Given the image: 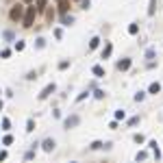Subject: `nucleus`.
<instances>
[{"label": "nucleus", "mask_w": 163, "mask_h": 163, "mask_svg": "<svg viewBox=\"0 0 163 163\" xmlns=\"http://www.w3.org/2000/svg\"><path fill=\"white\" fill-rule=\"evenodd\" d=\"M35 17H37V9L35 7H26L24 17H22V26L24 29H31V26L35 24Z\"/></svg>", "instance_id": "obj_1"}, {"label": "nucleus", "mask_w": 163, "mask_h": 163, "mask_svg": "<svg viewBox=\"0 0 163 163\" xmlns=\"http://www.w3.org/2000/svg\"><path fill=\"white\" fill-rule=\"evenodd\" d=\"M24 11H26V9H24L22 5L11 7V11H9V17H11V22H20L22 17H24Z\"/></svg>", "instance_id": "obj_2"}, {"label": "nucleus", "mask_w": 163, "mask_h": 163, "mask_svg": "<svg viewBox=\"0 0 163 163\" xmlns=\"http://www.w3.org/2000/svg\"><path fill=\"white\" fill-rule=\"evenodd\" d=\"M78 122H80V117H78V115H70V117H65L63 126H65V128H74V126H78Z\"/></svg>", "instance_id": "obj_3"}, {"label": "nucleus", "mask_w": 163, "mask_h": 163, "mask_svg": "<svg viewBox=\"0 0 163 163\" xmlns=\"http://www.w3.org/2000/svg\"><path fill=\"white\" fill-rule=\"evenodd\" d=\"M54 89H57V85H54V83L46 85V87H44V92L39 94V100H46V98H48L50 94H54Z\"/></svg>", "instance_id": "obj_4"}, {"label": "nucleus", "mask_w": 163, "mask_h": 163, "mask_svg": "<svg viewBox=\"0 0 163 163\" xmlns=\"http://www.w3.org/2000/svg\"><path fill=\"white\" fill-rule=\"evenodd\" d=\"M57 7H59V13L65 15L70 11V0H57Z\"/></svg>", "instance_id": "obj_5"}, {"label": "nucleus", "mask_w": 163, "mask_h": 163, "mask_svg": "<svg viewBox=\"0 0 163 163\" xmlns=\"http://www.w3.org/2000/svg\"><path fill=\"white\" fill-rule=\"evenodd\" d=\"M131 68V59H122V61H117V70L120 72H126Z\"/></svg>", "instance_id": "obj_6"}, {"label": "nucleus", "mask_w": 163, "mask_h": 163, "mask_svg": "<svg viewBox=\"0 0 163 163\" xmlns=\"http://www.w3.org/2000/svg\"><path fill=\"white\" fill-rule=\"evenodd\" d=\"M111 52H113V46H111V44H104V48H102V59H109V57H111Z\"/></svg>", "instance_id": "obj_7"}, {"label": "nucleus", "mask_w": 163, "mask_h": 163, "mask_svg": "<svg viewBox=\"0 0 163 163\" xmlns=\"http://www.w3.org/2000/svg\"><path fill=\"white\" fill-rule=\"evenodd\" d=\"M41 148L46 150V152H52L54 150V139H46V141L41 143Z\"/></svg>", "instance_id": "obj_8"}, {"label": "nucleus", "mask_w": 163, "mask_h": 163, "mask_svg": "<svg viewBox=\"0 0 163 163\" xmlns=\"http://www.w3.org/2000/svg\"><path fill=\"white\" fill-rule=\"evenodd\" d=\"M35 9H37V13L46 11V0H35Z\"/></svg>", "instance_id": "obj_9"}, {"label": "nucleus", "mask_w": 163, "mask_h": 163, "mask_svg": "<svg viewBox=\"0 0 163 163\" xmlns=\"http://www.w3.org/2000/svg\"><path fill=\"white\" fill-rule=\"evenodd\" d=\"M92 72H94L98 78H102V76H104V68H102V65H94V68H92Z\"/></svg>", "instance_id": "obj_10"}, {"label": "nucleus", "mask_w": 163, "mask_h": 163, "mask_svg": "<svg viewBox=\"0 0 163 163\" xmlns=\"http://www.w3.org/2000/svg\"><path fill=\"white\" fill-rule=\"evenodd\" d=\"M159 92H161V83H150L148 94H159Z\"/></svg>", "instance_id": "obj_11"}, {"label": "nucleus", "mask_w": 163, "mask_h": 163, "mask_svg": "<svg viewBox=\"0 0 163 163\" xmlns=\"http://www.w3.org/2000/svg\"><path fill=\"white\" fill-rule=\"evenodd\" d=\"M157 11V0H150V7H148V15H155Z\"/></svg>", "instance_id": "obj_12"}, {"label": "nucleus", "mask_w": 163, "mask_h": 163, "mask_svg": "<svg viewBox=\"0 0 163 163\" xmlns=\"http://www.w3.org/2000/svg\"><path fill=\"white\" fill-rule=\"evenodd\" d=\"M98 44H100V39H98V37H92V41H89V50H96Z\"/></svg>", "instance_id": "obj_13"}, {"label": "nucleus", "mask_w": 163, "mask_h": 163, "mask_svg": "<svg viewBox=\"0 0 163 163\" xmlns=\"http://www.w3.org/2000/svg\"><path fill=\"white\" fill-rule=\"evenodd\" d=\"M11 143H13V137L11 135H5L2 137V146H11Z\"/></svg>", "instance_id": "obj_14"}, {"label": "nucleus", "mask_w": 163, "mask_h": 163, "mask_svg": "<svg viewBox=\"0 0 163 163\" xmlns=\"http://www.w3.org/2000/svg\"><path fill=\"white\" fill-rule=\"evenodd\" d=\"M133 141H135V143H143V141H146V137L137 133V135H133Z\"/></svg>", "instance_id": "obj_15"}, {"label": "nucleus", "mask_w": 163, "mask_h": 163, "mask_svg": "<svg viewBox=\"0 0 163 163\" xmlns=\"http://www.w3.org/2000/svg\"><path fill=\"white\" fill-rule=\"evenodd\" d=\"M35 131V120H29L26 122V133H33Z\"/></svg>", "instance_id": "obj_16"}, {"label": "nucleus", "mask_w": 163, "mask_h": 163, "mask_svg": "<svg viewBox=\"0 0 163 163\" xmlns=\"http://www.w3.org/2000/svg\"><path fill=\"white\" fill-rule=\"evenodd\" d=\"M89 148H92V150H100V148H104V143H102V141H94Z\"/></svg>", "instance_id": "obj_17"}, {"label": "nucleus", "mask_w": 163, "mask_h": 163, "mask_svg": "<svg viewBox=\"0 0 163 163\" xmlns=\"http://www.w3.org/2000/svg\"><path fill=\"white\" fill-rule=\"evenodd\" d=\"M11 128V122H9V117H2V131H9Z\"/></svg>", "instance_id": "obj_18"}, {"label": "nucleus", "mask_w": 163, "mask_h": 163, "mask_svg": "<svg viewBox=\"0 0 163 163\" xmlns=\"http://www.w3.org/2000/svg\"><path fill=\"white\" fill-rule=\"evenodd\" d=\"M137 31H139L137 24H131V26H128V33H131V35H137Z\"/></svg>", "instance_id": "obj_19"}, {"label": "nucleus", "mask_w": 163, "mask_h": 163, "mask_svg": "<svg viewBox=\"0 0 163 163\" xmlns=\"http://www.w3.org/2000/svg\"><path fill=\"white\" fill-rule=\"evenodd\" d=\"M143 98H146V92H137V94H135V100H137V102H141Z\"/></svg>", "instance_id": "obj_20"}, {"label": "nucleus", "mask_w": 163, "mask_h": 163, "mask_svg": "<svg viewBox=\"0 0 163 163\" xmlns=\"http://www.w3.org/2000/svg\"><path fill=\"white\" fill-rule=\"evenodd\" d=\"M72 22H74V17H72V15H70V17H68V15H63V24H65V26H70Z\"/></svg>", "instance_id": "obj_21"}, {"label": "nucleus", "mask_w": 163, "mask_h": 163, "mask_svg": "<svg viewBox=\"0 0 163 163\" xmlns=\"http://www.w3.org/2000/svg\"><path fill=\"white\" fill-rule=\"evenodd\" d=\"M24 46H26L24 41H15V50H17V52H22V50H24Z\"/></svg>", "instance_id": "obj_22"}, {"label": "nucleus", "mask_w": 163, "mask_h": 163, "mask_svg": "<svg viewBox=\"0 0 163 163\" xmlns=\"http://www.w3.org/2000/svg\"><path fill=\"white\" fill-rule=\"evenodd\" d=\"M124 117H126V113L122 111V109H120V111H115V120H124Z\"/></svg>", "instance_id": "obj_23"}, {"label": "nucleus", "mask_w": 163, "mask_h": 163, "mask_svg": "<svg viewBox=\"0 0 163 163\" xmlns=\"http://www.w3.org/2000/svg\"><path fill=\"white\" fill-rule=\"evenodd\" d=\"M70 68V61H61L59 63V70H68Z\"/></svg>", "instance_id": "obj_24"}, {"label": "nucleus", "mask_w": 163, "mask_h": 163, "mask_svg": "<svg viewBox=\"0 0 163 163\" xmlns=\"http://www.w3.org/2000/svg\"><path fill=\"white\" fill-rule=\"evenodd\" d=\"M135 124H139V117H131L128 120V126H135Z\"/></svg>", "instance_id": "obj_25"}, {"label": "nucleus", "mask_w": 163, "mask_h": 163, "mask_svg": "<svg viewBox=\"0 0 163 163\" xmlns=\"http://www.w3.org/2000/svg\"><path fill=\"white\" fill-rule=\"evenodd\" d=\"M94 96H96V98H98V100H100V98H104V92H102V89H98V92H96V94H94Z\"/></svg>", "instance_id": "obj_26"}, {"label": "nucleus", "mask_w": 163, "mask_h": 163, "mask_svg": "<svg viewBox=\"0 0 163 163\" xmlns=\"http://www.w3.org/2000/svg\"><path fill=\"white\" fill-rule=\"evenodd\" d=\"M35 157V150H29V152H26V161H31Z\"/></svg>", "instance_id": "obj_27"}, {"label": "nucleus", "mask_w": 163, "mask_h": 163, "mask_svg": "<svg viewBox=\"0 0 163 163\" xmlns=\"http://www.w3.org/2000/svg\"><path fill=\"white\" fill-rule=\"evenodd\" d=\"M46 17H48V20H52V17H54V11H52V9H48V11H46Z\"/></svg>", "instance_id": "obj_28"}, {"label": "nucleus", "mask_w": 163, "mask_h": 163, "mask_svg": "<svg viewBox=\"0 0 163 163\" xmlns=\"http://www.w3.org/2000/svg\"><path fill=\"white\" fill-rule=\"evenodd\" d=\"M146 57H148V59H152V57H155V50H152V48H150V50H146Z\"/></svg>", "instance_id": "obj_29"}, {"label": "nucleus", "mask_w": 163, "mask_h": 163, "mask_svg": "<svg viewBox=\"0 0 163 163\" xmlns=\"http://www.w3.org/2000/svg\"><path fill=\"white\" fill-rule=\"evenodd\" d=\"M7 159V150H0V161H5Z\"/></svg>", "instance_id": "obj_30"}, {"label": "nucleus", "mask_w": 163, "mask_h": 163, "mask_svg": "<svg viewBox=\"0 0 163 163\" xmlns=\"http://www.w3.org/2000/svg\"><path fill=\"white\" fill-rule=\"evenodd\" d=\"M83 2V9H89V0H80Z\"/></svg>", "instance_id": "obj_31"}, {"label": "nucleus", "mask_w": 163, "mask_h": 163, "mask_svg": "<svg viewBox=\"0 0 163 163\" xmlns=\"http://www.w3.org/2000/svg\"><path fill=\"white\" fill-rule=\"evenodd\" d=\"M22 2H26V5H31V2H33V0H22Z\"/></svg>", "instance_id": "obj_32"}, {"label": "nucleus", "mask_w": 163, "mask_h": 163, "mask_svg": "<svg viewBox=\"0 0 163 163\" xmlns=\"http://www.w3.org/2000/svg\"><path fill=\"white\" fill-rule=\"evenodd\" d=\"M2 107H5V104H2V100H0V111H2Z\"/></svg>", "instance_id": "obj_33"}]
</instances>
